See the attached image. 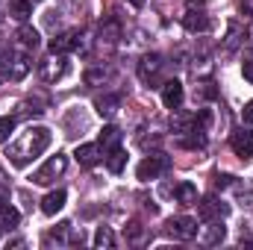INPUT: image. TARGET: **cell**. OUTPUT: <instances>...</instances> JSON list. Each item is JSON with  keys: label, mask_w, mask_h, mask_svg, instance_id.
<instances>
[{"label": "cell", "mask_w": 253, "mask_h": 250, "mask_svg": "<svg viewBox=\"0 0 253 250\" xmlns=\"http://www.w3.org/2000/svg\"><path fill=\"white\" fill-rule=\"evenodd\" d=\"M94 106H97V112H100L103 118H112V115L118 112V106H121V97H118V94H103V97L94 100Z\"/></svg>", "instance_id": "e0dca14e"}, {"label": "cell", "mask_w": 253, "mask_h": 250, "mask_svg": "<svg viewBox=\"0 0 253 250\" xmlns=\"http://www.w3.org/2000/svg\"><path fill=\"white\" fill-rule=\"evenodd\" d=\"M65 74H68V62L62 59V53H59V56L53 53V56H50L47 62H42V77H44L47 83L59 80V77H65Z\"/></svg>", "instance_id": "30bf717a"}, {"label": "cell", "mask_w": 253, "mask_h": 250, "mask_svg": "<svg viewBox=\"0 0 253 250\" xmlns=\"http://www.w3.org/2000/svg\"><path fill=\"white\" fill-rule=\"evenodd\" d=\"M233 180H236V177H230V174H218V177H215V188H227Z\"/></svg>", "instance_id": "f546056e"}, {"label": "cell", "mask_w": 253, "mask_h": 250, "mask_svg": "<svg viewBox=\"0 0 253 250\" xmlns=\"http://www.w3.org/2000/svg\"><path fill=\"white\" fill-rule=\"evenodd\" d=\"M197 212H200V221H215V218H224V215H230V206L224 203V200H215V197H206V200H200L197 203Z\"/></svg>", "instance_id": "ba28073f"}, {"label": "cell", "mask_w": 253, "mask_h": 250, "mask_svg": "<svg viewBox=\"0 0 253 250\" xmlns=\"http://www.w3.org/2000/svg\"><path fill=\"white\" fill-rule=\"evenodd\" d=\"M183 27H186L189 33H206V30H209V18H206L203 12H197V9H189V12L183 15Z\"/></svg>", "instance_id": "4fadbf2b"}, {"label": "cell", "mask_w": 253, "mask_h": 250, "mask_svg": "<svg viewBox=\"0 0 253 250\" xmlns=\"http://www.w3.org/2000/svg\"><path fill=\"white\" fill-rule=\"evenodd\" d=\"M162 56L159 53H147V56H141V62H138V77H141V83H147V85H153L156 80H159V71H162Z\"/></svg>", "instance_id": "52a82bcc"}, {"label": "cell", "mask_w": 253, "mask_h": 250, "mask_svg": "<svg viewBox=\"0 0 253 250\" xmlns=\"http://www.w3.org/2000/svg\"><path fill=\"white\" fill-rule=\"evenodd\" d=\"M65 168H68V156H65V153H56V156H50V159L33 174V183H36V186H50L56 177L65 174Z\"/></svg>", "instance_id": "3957f363"}, {"label": "cell", "mask_w": 253, "mask_h": 250, "mask_svg": "<svg viewBox=\"0 0 253 250\" xmlns=\"http://www.w3.org/2000/svg\"><path fill=\"white\" fill-rule=\"evenodd\" d=\"M100 150L106 153V150H115V147H121V129L118 126H103V132H100Z\"/></svg>", "instance_id": "ac0fdd59"}, {"label": "cell", "mask_w": 253, "mask_h": 250, "mask_svg": "<svg viewBox=\"0 0 253 250\" xmlns=\"http://www.w3.org/2000/svg\"><path fill=\"white\" fill-rule=\"evenodd\" d=\"M18 221H21V212L15 206H0V227L3 230H15Z\"/></svg>", "instance_id": "7402d4cb"}, {"label": "cell", "mask_w": 253, "mask_h": 250, "mask_svg": "<svg viewBox=\"0 0 253 250\" xmlns=\"http://www.w3.org/2000/svg\"><path fill=\"white\" fill-rule=\"evenodd\" d=\"M0 230H3V227H0Z\"/></svg>", "instance_id": "e575fe53"}, {"label": "cell", "mask_w": 253, "mask_h": 250, "mask_svg": "<svg viewBox=\"0 0 253 250\" xmlns=\"http://www.w3.org/2000/svg\"><path fill=\"white\" fill-rule=\"evenodd\" d=\"M183 97H186V91H183V83H180V80L162 83V103H165L168 109H180V106H183Z\"/></svg>", "instance_id": "9c48e42d"}, {"label": "cell", "mask_w": 253, "mask_h": 250, "mask_svg": "<svg viewBox=\"0 0 253 250\" xmlns=\"http://www.w3.org/2000/svg\"><path fill=\"white\" fill-rule=\"evenodd\" d=\"M77 39H80V30H68V33L53 36V39H50V53H65V50H74Z\"/></svg>", "instance_id": "7c38bea8"}, {"label": "cell", "mask_w": 253, "mask_h": 250, "mask_svg": "<svg viewBox=\"0 0 253 250\" xmlns=\"http://www.w3.org/2000/svg\"><path fill=\"white\" fill-rule=\"evenodd\" d=\"M189 3H197V6H200V3H203V0H189Z\"/></svg>", "instance_id": "d6a6232c"}, {"label": "cell", "mask_w": 253, "mask_h": 250, "mask_svg": "<svg viewBox=\"0 0 253 250\" xmlns=\"http://www.w3.org/2000/svg\"><path fill=\"white\" fill-rule=\"evenodd\" d=\"M12 129H15V118H12V115H0V144L9 141Z\"/></svg>", "instance_id": "d4e9b609"}, {"label": "cell", "mask_w": 253, "mask_h": 250, "mask_svg": "<svg viewBox=\"0 0 253 250\" xmlns=\"http://www.w3.org/2000/svg\"><path fill=\"white\" fill-rule=\"evenodd\" d=\"M129 3H132L135 9H138V6H144V0H129Z\"/></svg>", "instance_id": "1f68e13d"}, {"label": "cell", "mask_w": 253, "mask_h": 250, "mask_svg": "<svg viewBox=\"0 0 253 250\" xmlns=\"http://www.w3.org/2000/svg\"><path fill=\"white\" fill-rule=\"evenodd\" d=\"M141 236H144V227H141V224H138V221H132V224H129V227H126V239H129V242H135V245H138V242H141Z\"/></svg>", "instance_id": "484cf974"}, {"label": "cell", "mask_w": 253, "mask_h": 250, "mask_svg": "<svg viewBox=\"0 0 253 250\" xmlns=\"http://www.w3.org/2000/svg\"><path fill=\"white\" fill-rule=\"evenodd\" d=\"M112 245H115L112 230H109V227H97V233H94V248H112Z\"/></svg>", "instance_id": "cb8c5ba5"}, {"label": "cell", "mask_w": 253, "mask_h": 250, "mask_svg": "<svg viewBox=\"0 0 253 250\" xmlns=\"http://www.w3.org/2000/svg\"><path fill=\"white\" fill-rule=\"evenodd\" d=\"M230 147H233V153L239 156V159H253V132L251 129H236L233 135H230Z\"/></svg>", "instance_id": "8992f818"}, {"label": "cell", "mask_w": 253, "mask_h": 250, "mask_svg": "<svg viewBox=\"0 0 253 250\" xmlns=\"http://www.w3.org/2000/svg\"><path fill=\"white\" fill-rule=\"evenodd\" d=\"M103 77H106V71H103V68H91V71H85V83H88V85L100 83Z\"/></svg>", "instance_id": "4316f807"}, {"label": "cell", "mask_w": 253, "mask_h": 250, "mask_svg": "<svg viewBox=\"0 0 253 250\" xmlns=\"http://www.w3.org/2000/svg\"><path fill=\"white\" fill-rule=\"evenodd\" d=\"M9 15L15 18V21H30V15H33V0H9Z\"/></svg>", "instance_id": "d6986e66"}, {"label": "cell", "mask_w": 253, "mask_h": 250, "mask_svg": "<svg viewBox=\"0 0 253 250\" xmlns=\"http://www.w3.org/2000/svg\"><path fill=\"white\" fill-rule=\"evenodd\" d=\"M126 165V153L121 147H115V150H109V156H106V168L112 171V174H121Z\"/></svg>", "instance_id": "603a6c76"}, {"label": "cell", "mask_w": 253, "mask_h": 250, "mask_svg": "<svg viewBox=\"0 0 253 250\" xmlns=\"http://www.w3.org/2000/svg\"><path fill=\"white\" fill-rule=\"evenodd\" d=\"M168 168H171L168 156H162V153H153V156H144V159L138 162V168H135V177H138L141 183H150V180L162 177Z\"/></svg>", "instance_id": "7a4b0ae2"}, {"label": "cell", "mask_w": 253, "mask_h": 250, "mask_svg": "<svg viewBox=\"0 0 253 250\" xmlns=\"http://www.w3.org/2000/svg\"><path fill=\"white\" fill-rule=\"evenodd\" d=\"M47 144H50V129H47V126H30L27 132H21L18 141L9 144L6 156H9L12 165L24 168V165H30L36 156H42V153L47 150Z\"/></svg>", "instance_id": "6da1fadb"}, {"label": "cell", "mask_w": 253, "mask_h": 250, "mask_svg": "<svg viewBox=\"0 0 253 250\" xmlns=\"http://www.w3.org/2000/svg\"><path fill=\"white\" fill-rule=\"evenodd\" d=\"M242 74H245V80L253 85V59H245L242 62Z\"/></svg>", "instance_id": "f1b7e54d"}, {"label": "cell", "mask_w": 253, "mask_h": 250, "mask_svg": "<svg viewBox=\"0 0 253 250\" xmlns=\"http://www.w3.org/2000/svg\"><path fill=\"white\" fill-rule=\"evenodd\" d=\"M174 197H177V203L191 206V203H197V186L194 183H180V186L174 188Z\"/></svg>", "instance_id": "ffe728a7"}, {"label": "cell", "mask_w": 253, "mask_h": 250, "mask_svg": "<svg viewBox=\"0 0 253 250\" xmlns=\"http://www.w3.org/2000/svg\"><path fill=\"white\" fill-rule=\"evenodd\" d=\"M165 233L171 239H180V242H191L197 236V221L194 218H186V215H177L165 224Z\"/></svg>", "instance_id": "5b68a950"}, {"label": "cell", "mask_w": 253, "mask_h": 250, "mask_svg": "<svg viewBox=\"0 0 253 250\" xmlns=\"http://www.w3.org/2000/svg\"><path fill=\"white\" fill-rule=\"evenodd\" d=\"M18 42H21L24 50H36L42 39H39V30H33V27H21V30H18Z\"/></svg>", "instance_id": "44dd1931"}, {"label": "cell", "mask_w": 253, "mask_h": 250, "mask_svg": "<svg viewBox=\"0 0 253 250\" xmlns=\"http://www.w3.org/2000/svg\"><path fill=\"white\" fill-rule=\"evenodd\" d=\"M65 200H68V194H65L62 188L44 194V200H42V212H44V215H56V212L65 206Z\"/></svg>", "instance_id": "5bb4252c"}, {"label": "cell", "mask_w": 253, "mask_h": 250, "mask_svg": "<svg viewBox=\"0 0 253 250\" xmlns=\"http://www.w3.org/2000/svg\"><path fill=\"white\" fill-rule=\"evenodd\" d=\"M0 74L3 77H9V80H24L27 74H30V59H27V53H3L0 56Z\"/></svg>", "instance_id": "277c9868"}, {"label": "cell", "mask_w": 253, "mask_h": 250, "mask_svg": "<svg viewBox=\"0 0 253 250\" xmlns=\"http://www.w3.org/2000/svg\"><path fill=\"white\" fill-rule=\"evenodd\" d=\"M224 239H227V227H224L221 221H209V227H206V233H203V245L212 248V245H221Z\"/></svg>", "instance_id": "9a60e30c"}, {"label": "cell", "mask_w": 253, "mask_h": 250, "mask_svg": "<svg viewBox=\"0 0 253 250\" xmlns=\"http://www.w3.org/2000/svg\"><path fill=\"white\" fill-rule=\"evenodd\" d=\"M242 42H245V27H242L239 21H230V27H227V39H224V50H236Z\"/></svg>", "instance_id": "2e32d148"}, {"label": "cell", "mask_w": 253, "mask_h": 250, "mask_svg": "<svg viewBox=\"0 0 253 250\" xmlns=\"http://www.w3.org/2000/svg\"><path fill=\"white\" fill-rule=\"evenodd\" d=\"M33 3H39V0H33Z\"/></svg>", "instance_id": "836d02e7"}, {"label": "cell", "mask_w": 253, "mask_h": 250, "mask_svg": "<svg viewBox=\"0 0 253 250\" xmlns=\"http://www.w3.org/2000/svg\"><path fill=\"white\" fill-rule=\"evenodd\" d=\"M242 121L253 126V100H248V103H245V109H242Z\"/></svg>", "instance_id": "83f0119b"}, {"label": "cell", "mask_w": 253, "mask_h": 250, "mask_svg": "<svg viewBox=\"0 0 253 250\" xmlns=\"http://www.w3.org/2000/svg\"><path fill=\"white\" fill-rule=\"evenodd\" d=\"M239 6H242L245 15H253V0H239Z\"/></svg>", "instance_id": "4dcf8cb0"}, {"label": "cell", "mask_w": 253, "mask_h": 250, "mask_svg": "<svg viewBox=\"0 0 253 250\" xmlns=\"http://www.w3.org/2000/svg\"><path fill=\"white\" fill-rule=\"evenodd\" d=\"M74 156H77V162H80V165H85V168H94V165L103 159V150H100V144H80Z\"/></svg>", "instance_id": "8fae6325"}]
</instances>
